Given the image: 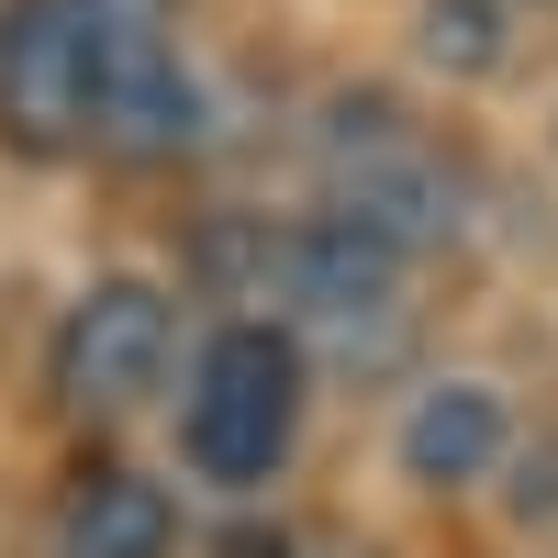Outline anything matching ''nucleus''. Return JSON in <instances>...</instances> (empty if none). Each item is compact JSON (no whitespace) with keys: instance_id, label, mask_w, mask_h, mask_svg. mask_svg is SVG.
<instances>
[{"instance_id":"nucleus-1","label":"nucleus","mask_w":558,"mask_h":558,"mask_svg":"<svg viewBox=\"0 0 558 558\" xmlns=\"http://www.w3.org/2000/svg\"><path fill=\"white\" fill-rule=\"evenodd\" d=\"M302 436V336L268 313H235L191 368V402H179V447L191 470L223 492H257Z\"/></svg>"},{"instance_id":"nucleus-2","label":"nucleus","mask_w":558,"mask_h":558,"mask_svg":"<svg viewBox=\"0 0 558 558\" xmlns=\"http://www.w3.org/2000/svg\"><path fill=\"white\" fill-rule=\"evenodd\" d=\"M89 134L123 157L202 146V89L168 45V0H89Z\"/></svg>"},{"instance_id":"nucleus-3","label":"nucleus","mask_w":558,"mask_h":558,"mask_svg":"<svg viewBox=\"0 0 558 558\" xmlns=\"http://www.w3.org/2000/svg\"><path fill=\"white\" fill-rule=\"evenodd\" d=\"M0 134L23 157L89 146V0H12L0 12Z\"/></svg>"},{"instance_id":"nucleus-4","label":"nucleus","mask_w":558,"mask_h":558,"mask_svg":"<svg viewBox=\"0 0 558 558\" xmlns=\"http://www.w3.org/2000/svg\"><path fill=\"white\" fill-rule=\"evenodd\" d=\"M336 213H357L391 246H436L458 223V179L402 134L391 101H347L336 112Z\"/></svg>"},{"instance_id":"nucleus-5","label":"nucleus","mask_w":558,"mask_h":558,"mask_svg":"<svg viewBox=\"0 0 558 558\" xmlns=\"http://www.w3.org/2000/svg\"><path fill=\"white\" fill-rule=\"evenodd\" d=\"M168 347H179V324H168V302L146 279H101V291L68 313V336H57V391L78 413H134L168 380Z\"/></svg>"},{"instance_id":"nucleus-6","label":"nucleus","mask_w":558,"mask_h":558,"mask_svg":"<svg viewBox=\"0 0 558 558\" xmlns=\"http://www.w3.org/2000/svg\"><path fill=\"white\" fill-rule=\"evenodd\" d=\"M279 291H291L324 336H380L391 302H402V246L391 235H368L357 213H313L291 246H279Z\"/></svg>"},{"instance_id":"nucleus-7","label":"nucleus","mask_w":558,"mask_h":558,"mask_svg":"<svg viewBox=\"0 0 558 558\" xmlns=\"http://www.w3.org/2000/svg\"><path fill=\"white\" fill-rule=\"evenodd\" d=\"M502 458V402L481 380H436L425 402L402 413V470L425 481V492H458V481H481Z\"/></svg>"},{"instance_id":"nucleus-8","label":"nucleus","mask_w":558,"mask_h":558,"mask_svg":"<svg viewBox=\"0 0 558 558\" xmlns=\"http://www.w3.org/2000/svg\"><path fill=\"white\" fill-rule=\"evenodd\" d=\"M168 536H179V502L157 481H134V470H89L68 525H57L68 558H168Z\"/></svg>"},{"instance_id":"nucleus-9","label":"nucleus","mask_w":558,"mask_h":558,"mask_svg":"<svg viewBox=\"0 0 558 558\" xmlns=\"http://www.w3.org/2000/svg\"><path fill=\"white\" fill-rule=\"evenodd\" d=\"M413 45H425V68H447V78H492L502 68V0H425Z\"/></svg>"}]
</instances>
